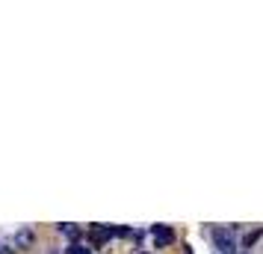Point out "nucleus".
<instances>
[{
    "label": "nucleus",
    "mask_w": 263,
    "mask_h": 254,
    "mask_svg": "<svg viewBox=\"0 0 263 254\" xmlns=\"http://www.w3.org/2000/svg\"><path fill=\"white\" fill-rule=\"evenodd\" d=\"M0 254H9V251H6V248H0Z\"/></svg>",
    "instance_id": "nucleus-8"
},
{
    "label": "nucleus",
    "mask_w": 263,
    "mask_h": 254,
    "mask_svg": "<svg viewBox=\"0 0 263 254\" xmlns=\"http://www.w3.org/2000/svg\"><path fill=\"white\" fill-rule=\"evenodd\" d=\"M242 254H246V251H242Z\"/></svg>",
    "instance_id": "nucleus-9"
},
{
    "label": "nucleus",
    "mask_w": 263,
    "mask_h": 254,
    "mask_svg": "<svg viewBox=\"0 0 263 254\" xmlns=\"http://www.w3.org/2000/svg\"><path fill=\"white\" fill-rule=\"evenodd\" d=\"M65 254H92V248H86V245H80V242H74V245H68V251Z\"/></svg>",
    "instance_id": "nucleus-6"
},
{
    "label": "nucleus",
    "mask_w": 263,
    "mask_h": 254,
    "mask_svg": "<svg viewBox=\"0 0 263 254\" xmlns=\"http://www.w3.org/2000/svg\"><path fill=\"white\" fill-rule=\"evenodd\" d=\"M151 233H154V240H157V245H160V248L175 240V230L166 228V225H154V228H151Z\"/></svg>",
    "instance_id": "nucleus-2"
},
{
    "label": "nucleus",
    "mask_w": 263,
    "mask_h": 254,
    "mask_svg": "<svg viewBox=\"0 0 263 254\" xmlns=\"http://www.w3.org/2000/svg\"><path fill=\"white\" fill-rule=\"evenodd\" d=\"M15 242H18V245H33V230L30 228H24V230H18V233H15Z\"/></svg>",
    "instance_id": "nucleus-4"
},
{
    "label": "nucleus",
    "mask_w": 263,
    "mask_h": 254,
    "mask_svg": "<svg viewBox=\"0 0 263 254\" xmlns=\"http://www.w3.org/2000/svg\"><path fill=\"white\" fill-rule=\"evenodd\" d=\"M109 237H116V228H107V225H95L92 228V242L95 245H104Z\"/></svg>",
    "instance_id": "nucleus-3"
},
{
    "label": "nucleus",
    "mask_w": 263,
    "mask_h": 254,
    "mask_svg": "<svg viewBox=\"0 0 263 254\" xmlns=\"http://www.w3.org/2000/svg\"><path fill=\"white\" fill-rule=\"evenodd\" d=\"M260 237H263V228H257V230H249V233H246V240H242V245L249 248V245H254V242L260 240Z\"/></svg>",
    "instance_id": "nucleus-5"
},
{
    "label": "nucleus",
    "mask_w": 263,
    "mask_h": 254,
    "mask_svg": "<svg viewBox=\"0 0 263 254\" xmlns=\"http://www.w3.org/2000/svg\"><path fill=\"white\" fill-rule=\"evenodd\" d=\"M62 230H65V233H68L71 240H77V237H80V230L74 228V225H62Z\"/></svg>",
    "instance_id": "nucleus-7"
},
{
    "label": "nucleus",
    "mask_w": 263,
    "mask_h": 254,
    "mask_svg": "<svg viewBox=\"0 0 263 254\" xmlns=\"http://www.w3.org/2000/svg\"><path fill=\"white\" fill-rule=\"evenodd\" d=\"M210 237H213L216 248H219V254H234V248H237V242H234V233L225 228H213L210 230Z\"/></svg>",
    "instance_id": "nucleus-1"
}]
</instances>
